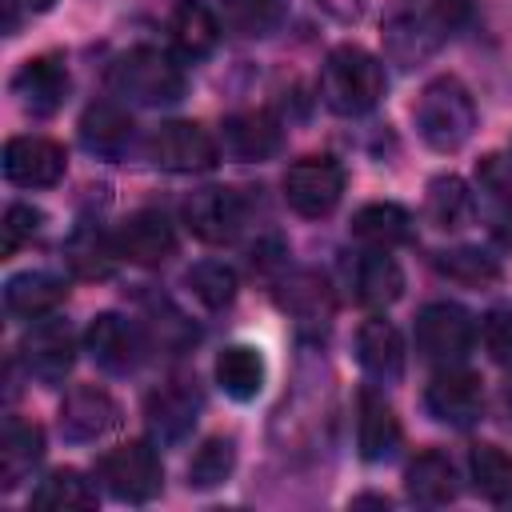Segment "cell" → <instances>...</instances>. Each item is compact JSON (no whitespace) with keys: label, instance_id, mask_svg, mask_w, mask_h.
<instances>
[{"label":"cell","instance_id":"obj_1","mask_svg":"<svg viewBox=\"0 0 512 512\" xmlns=\"http://www.w3.org/2000/svg\"><path fill=\"white\" fill-rule=\"evenodd\" d=\"M416 128L428 148L456 152L476 132V100L456 76H436L416 100Z\"/></svg>","mask_w":512,"mask_h":512},{"label":"cell","instance_id":"obj_2","mask_svg":"<svg viewBox=\"0 0 512 512\" xmlns=\"http://www.w3.org/2000/svg\"><path fill=\"white\" fill-rule=\"evenodd\" d=\"M320 92H324L328 108H336L344 116H360V112L376 108V100L384 96V68L360 44H340L324 60Z\"/></svg>","mask_w":512,"mask_h":512},{"label":"cell","instance_id":"obj_3","mask_svg":"<svg viewBox=\"0 0 512 512\" xmlns=\"http://www.w3.org/2000/svg\"><path fill=\"white\" fill-rule=\"evenodd\" d=\"M108 80H112L116 96H124V100H132V104H148V108H156V104H176V100L184 96V72H180V64H172V56L160 52V48H128V52L112 64Z\"/></svg>","mask_w":512,"mask_h":512},{"label":"cell","instance_id":"obj_4","mask_svg":"<svg viewBox=\"0 0 512 512\" xmlns=\"http://www.w3.org/2000/svg\"><path fill=\"white\" fill-rule=\"evenodd\" d=\"M96 472H100L104 488L124 504H148L164 488V468L148 440H128V444L104 452Z\"/></svg>","mask_w":512,"mask_h":512},{"label":"cell","instance_id":"obj_5","mask_svg":"<svg viewBox=\"0 0 512 512\" xmlns=\"http://www.w3.org/2000/svg\"><path fill=\"white\" fill-rule=\"evenodd\" d=\"M344 196V168L332 156H304L284 172V200L292 212L320 220Z\"/></svg>","mask_w":512,"mask_h":512},{"label":"cell","instance_id":"obj_6","mask_svg":"<svg viewBox=\"0 0 512 512\" xmlns=\"http://www.w3.org/2000/svg\"><path fill=\"white\" fill-rule=\"evenodd\" d=\"M472 348V316L460 304L436 300L416 316V352L432 364H460Z\"/></svg>","mask_w":512,"mask_h":512},{"label":"cell","instance_id":"obj_7","mask_svg":"<svg viewBox=\"0 0 512 512\" xmlns=\"http://www.w3.org/2000/svg\"><path fill=\"white\" fill-rule=\"evenodd\" d=\"M188 232L204 244H228L244 228V200L232 188H200L180 208Z\"/></svg>","mask_w":512,"mask_h":512},{"label":"cell","instance_id":"obj_8","mask_svg":"<svg viewBox=\"0 0 512 512\" xmlns=\"http://www.w3.org/2000/svg\"><path fill=\"white\" fill-rule=\"evenodd\" d=\"M424 404L428 412L440 420V424H452V428H468L480 420V408H484V388H480V376L468 372V368H452L444 364V372H436L424 388Z\"/></svg>","mask_w":512,"mask_h":512},{"label":"cell","instance_id":"obj_9","mask_svg":"<svg viewBox=\"0 0 512 512\" xmlns=\"http://www.w3.org/2000/svg\"><path fill=\"white\" fill-rule=\"evenodd\" d=\"M20 360H24L28 376H36L40 384H60V380L72 372V364H76L72 328H68L64 320H36V324L24 332Z\"/></svg>","mask_w":512,"mask_h":512},{"label":"cell","instance_id":"obj_10","mask_svg":"<svg viewBox=\"0 0 512 512\" xmlns=\"http://www.w3.org/2000/svg\"><path fill=\"white\" fill-rule=\"evenodd\" d=\"M152 160L164 172H208L216 164V140L192 120H168L152 136Z\"/></svg>","mask_w":512,"mask_h":512},{"label":"cell","instance_id":"obj_11","mask_svg":"<svg viewBox=\"0 0 512 512\" xmlns=\"http://www.w3.org/2000/svg\"><path fill=\"white\" fill-rule=\"evenodd\" d=\"M68 156L48 136H12L4 144V176L20 188H48L64 176Z\"/></svg>","mask_w":512,"mask_h":512},{"label":"cell","instance_id":"obj_12","mask_svg":"<svg viewBox=\"0 0 512 512\" xmlns=\"http://www.w3.org/2000/svg\"><path fill=\"white\" fill-rule=\"evenodd\" d=\"M120 420V408L116 400L96 388V384H80L64 396L60 404V436L72 440V444H88V440H100L112 424Z\"/></svg>","mask_w":512,"mask_h":512},{"label":"cell","instance_id":"obj_13","mask_svg":"<svg viewBox=\"0 0 512 512\" xmlns=\"http://www.w3.org/2000/svg\"><path fill=\"white\" fill-rule=\"evenodd\" d=\"M12 92L20 96V104L32 116H52L64 96H68V68L60 56H32L24 60V68L12 76Z\"/></svg>","mask_w":512,"mask_h":512},{"label":"cell","instance_id":"obj_14","mask_svg":"<svg viewBox=\"0 0 512 512\" xmlns=\"http://www.w3.org/2000/svg\"><path fill=\"white\" fill-rule=\"evenodd\" d=\"M116 248L132 264L156 268L176 252V232L160 212H132L116 232Z\"/></svg>","mask_w":512,"mask_h":512},{"label":"cell","instance_id":"obj_15","mask_svg":"<svg viewBox=\"0 0 512 512\" xmlns=\"http://www.w3.org/2000/svg\"><path fill=\"white\" fill-rule=\"evenodd\" d=\"M348 284H352V296L368 308H388L400 300L404 292V272L400 264L388 256V248H372V252H360L352 264H348Z\"/></svg>","mask_w":512,"mask_h":512},{"label":"cell","instance_id":"obj_16","mask_svg":"<svg viewBox=\"0 0 512 512\" xmlns=\"http://www.w3.org/2000/svg\"><path fill=\"white\" fill-rule=\"evenodd\" d=\"M356 360L372 380H400L404 372V336L392 320L372 316L356 328Z\"/></svg>","mask_w":512,"mask_h":512},{"label":"cell","instance_id":"obj_17","mask_svg":"<svg viewBox=\"0 0 512 512\" xmlns=\"http://www.w3.org/2000/svg\"><path fill=\"white\" fill-rule=\"evenodd\" d=\"M444 36H448V28L436 20V12H428V16L400 12V16H392V20L384 24V52H388L396 64L412 68L416 60H424L428 52H436V44H440Z\"/></svg>","mask_w":512,"mask_h":512},{"label":"cell","instance_id":"obj_18","mask_svg":"<svg viewBox=\"0 0 512 512\" xmlns=\"http://www.w3.org/2000/svg\"><path fill=\"white\" fill-rule=\"evenodd\" d=\"M84 348H88V356H92L104 372H128V368L136 364V352H140L132 324H128L124 316H116V312H100V316L88 324Z\"/></svg>","mask_w":512,"mask_h":512},{"label":"cell","instance_id":"obj_19","mask_svg":"<svg viewBox=\"0 0 512 512\" xmlns=\"http://www.w3.org/2000/svg\"><path fill=\"white\" fill-rule=\"evenodd\" d=\"M360 416H356V444L364 460H388L400 448V420L392 412V404L384 396H376L372 388L360 392Z\"/></svg>","mask_w":512,"mask_h":512},{"label":"cell","instance_id":"obj_20","mask_svg":"<svg viewBox=\"0 0 512 512\" xmlns=\"http://www.w3.org/2000/svg\"><path fill=\"white\" fill-rule=\"evenodd\" d=\"M80 140H84L88 152L116 160L132 144V116L120 104H112V100L88 104L84 116H80Z\"/></svg>","mask_w":512,"mask_h":512},{"label":"cell","instance_id":"obj_21","mask_svg":"<svg viewBox=\"0 0 512 512\" xmlns=\"http://www.w3.org/2000/svg\"><path fill=\"white\" fill-rule=\"evenodd\" d=\"M68 296L64 280L52 276V272H20L4 284V308L20 320H40L48 316L60 300Z\"/></svg>","mask_w":512,"mask_h":512},{"label":"cell","instance_id":"obj_22","mask_svg":"<svg viewBox=\"0 0 512 512\" xmlns=\"http://www.w3.org/2000/svg\"><path fill=\"white\" fill-rule=\"evenodd\" d=\"M44 456V432L28 420H8L0 436V488H16Z\"/></svg>","mask_w":512,"mask_h":512},{"label":"cell","instance_id":"obj_23","mask_svg":"<svg viewBox=\"0 0 512 512\" xmlns=\"http://www.w3.org/2000/svg\"><path fill=\"white\" fill-rule=\"evenodd\" d=\"M404 480H408V496H412L416 504H428V508L452 504L456 492H460L456 464H452L444 452H436V448L420 452V456L408 464V476H404Z\"/></svg>","mask_w":512,"mask_h":512},{"label":"cell","instance_id":"obj_24","mask_svg":"<svg viewBox=\"0 0 512 512\" xmlns=\"http://www.w3.org/2000/svg\"><path fill=\"white\" fill-rule=\"evenodd\" d=\"M224 152L236 160H264L280 148V128L268 112H240L224 120Z\"/></svg>","mask_w":512,"mask_h":512},{"label":"cell","instance_id":"obj_25","mask_svg":"<svg viewBox=\"0 0 512 512\" xmlns=\"http://www.w3.org/2000/svg\"><path fill=\"white\" fill-rule=\"evenodd\" d=\"M64 260L80 280H108L116 272L120 248L92 224H80L68 240H64Z\"/></svg>","mask_w":512,"mask_h":512},{"label":"cell","instance_id":"obj_26","mask_svg":"<svg viewBox=\"0 0 512 512\" xmlns=\"http://www.w3.org/2000/svg\"><path fill=\"white\" fill-rule=\"evenodd\" d=\"M168 32H172L176 48L184 56H192V60L208 56L216 48V40H220V24H216L212 8L200 4V0H180L172 8V16H168Z\"/></svg>","mask_w":512,"mask_h":512},{"label":"cell","instance_id":"obj_27","mask_svg":"<svg viewBox=\"0 0 512 512\" xmlns=\"http://www.w3.org/2000/svg\"><path fill=\"white\" fill-rule=\"evenodd\" d=\"M352 236L372 248H396V244L412 240V216H408V208H400L392 200H376L352 216Z\"/></svg>","mask_w":512,"mask_h":512},{"label":"cell","instance_id":"obj_28","mask_svg":"<svg viewBox=\"0 0 512 512\" xmlns=\"http://www.w3.org/2000/svg\"><path fill=\"white\" fill-rule=\"evenodd\" d=\"M276 304L288 316H296L300 324H328V316H332V288L316 272H296V276H288L280 284Z\"/></svg>","mask_w":512,"mask_h":512},{"label":"cell","instance_id":"obj_29","mask_svg":"<svg viewBox=\"0 0 512 512\" xmlns=\"http://www.w3.org/2000/svg\"><path fill=\"white\" fill-rule=\"evenodd\" d=\"M216 384L232 400H252L264 388V356L252 344H228L216 356Z\"/></svg>","mask_w":512,"mask_h":512},{"label":"cell","instance_id":"obj_30","mask_svg":"<svg viewBox=\"0 0 512 512\" xmlns=\"http://www.w3.org/2000/svg\"><path fill=\"white\" fill-rule=\"evenodd\" d=\"M196 408H200L196 392H188L180 384H168V388H160V392L148 396V424H152V432L160 440H180L192 428Z\"/></svg>","mask_w":512,"mask_h":512},{"label":"cell","instance_id":"obj_31","mask_svg":"<svg viewBox=\"0 0 512 512\" xmlns=\"http://www.w3.org/2000/svg\"><path fill=\"white\" fill-rule=\"evenodd\" d=\"M472 488L492 504H512V456L496 444H476L468 452Z\"/></svg>","mask_w":512,"mask_h":512},{"label":"cell","instance_id":"obj_32","mask_svg":"<svg viewBox=\"0 0 512 512\" xmlns=\"http://www.w3.org/2000/svg\"><path fill=\"white\" fill-rule=\"evenodd\" d=\"M32 508L72 512V508H96V488L76 468H56L32 488Z\"/></svg>","mask_w":512,"mask_h":512},{"label":"cell","instance_id":"obj_33","mask_svg":"<svg viewBox=\"0 0 512 512\" xmlns=\"http://www.w3.org/2000/svg\"><path fill=\"white\" fill-rule=\"evenodd\" d=\"M432 264L440 276H448L464 288H488L500 280V264L480 248H444L432 256Z\"/></svg>","mask_w":512,"mask_h":512},{"label":"cell","instance_id":"obj_34","mask_svg":"<svg viewBox=\"0 0 512 512\" xmlns=\"http://www.w3.org/2000/svg\"><path fill=\"white\" fill-rule=\"evenodd\" d=\"M428 220L436 228H464L472 220V192L460 176H436L428 184Z\"/></svg>","mask_w":512,"mask_h":512},{"label":"cell","instance_id":"obj_35","mask_svg":"<svg viewBox=\"0 0 512 512\" xmlns=\"http://www.w3.org/2000/svg\"><path fill=\"white\" fill-rule=\"evenodd\" d=\"M188 288H192V296L204 304V308H228L232 300H236V272L224 264V260H200V264H192L188 268Z\"/></svg>","mask_w":512,"mask_h":512},{"label":"cell","instance_id":"obj_36","mask_svg":"<svg viewBox=\"0 0 512 512\" xmlns=\"http://www.w3.org/2000/svg\"><path fill=\"white\" fill-rule=\"evenodd\" d=\"M220 16L236 36H264L284 20V0H220Z\"/></svg>","mask_w":512,"mask_h":512},{"label":"cell","instance_id":"obj_37","mask_svg":"<svg viewBox=\"0 0 512 512\" xmlns=\"http://www.w3.org/2000/svg\"><path fill=\"white\" fill-rule=\"evenodd\" d=\"M232 464H236V444L232 436H212L196 448L192 464H188V484L192 488H216L232 476Z\"/></svg>","mask_w":512,"mask_h":512},{"label":"cell","instance_id":"obj_38","mask_svg":"<svg viewBox=\"0 0 512 512\" xmlns=\"http://www.w3.org/2000/svg\"><path fill=\"white\" fill-rule=\"evenodd\" d=\"M40 224H44V212H40V208H32V204H12V208L4 212V224H0V252L12 256L16 248H24V244L40 232Z\"/></svg>","mask_w":512,"mask_h":512},{"label":"cell","instance_id":"obj_39","mask_svg":"<svg viewBox=\"0 0 512 512\" xmlns=\"http://www.w3.org/2000/svg\"><path fill=\"white\" fill-rule=\"evenodd\" d=\"M484 348L496 364L512 368V312L508 308H496L484 316Z\"/></svg>","mask_w":512,"mask_h":512},{"label":"cell","instance_id":"obj_40","mask_svg":"<svg viewBox=\"0 0 512 512\" xmlns=\"http://www.w3.org/2000/svg\"><path fill=\"white\" fill-rule=\"evenodd\" d=\"M480 184H488L500 200H512V168L500 160V156H488L480 164Z\"/></svg>","mask_w":512,"mask_h":512},{"label":"cell","instance_id":"obj_41","mask_svg":"<svg viewBox=\"0 0 512 512\" xmlns=\"http://www.w3.org/2000/svg\"><path fill=\"white\" fill-rule=\"evenodd\" d=\"M496 236L512 248V200H504V208H500V216H496Z\"/></svg>","mask_w":512,"mask_h":512},{"label":"cell","instance_id":"obj_42","mask_svg":"<svg viewBox=\"0 0 512 512\" xmlns=\"http://www.w3.org/2000/svg\"><path fill=\"white\" fill-rule=\"evenodd\" d=\"M20 4H24L28 12H44V8H52L56 0H20Z\"/></svg>","mask_w":512,"mask_h":512},{"label":"cell","instance_id":"obj_43","mask_svg":"<svg viewBox=\"0 0 512 512\" xmlns=\"http://www.w3.org/2000/svg\"><path fill=\"white\" fill-rule=\"evenodd\" d=\"M332 4H336V0H324V8H332ZM356 12H360L356 4H348V8H336V16H344V20H348V16H356Z\"/></svg>","mask_w":512,"mask_h":512}]
</instances>
